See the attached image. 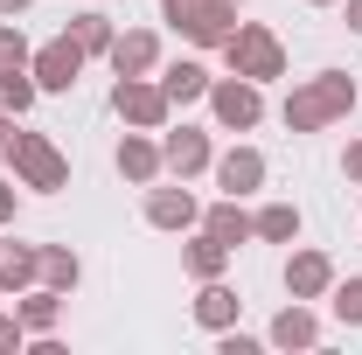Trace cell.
<instances>
[{
	"instance_id": "obj_1",
	"label": "cell",
	"mask_w": 362,
	"mask_h": 355,
	"mask_svg": "<svg viewBox=\"0 0 362 355\" xmlns=\"http://www.w3.org/2000/svg\"><path fill=\"white\" fill-rule=\"evenodd\" d=\"M349 112H356V77L349 70H314V77H300V84L286 91V105H279L286 133H327Z\"/></svg>"
},
{
	"instance_id": "obj_2",
	"label": "cell",
	"mask_w": 362,
	"mask_h": 355,
	"mask_svg": "<svg viewBox=\"0 0 362 355\" xmlns=\"http://www.w3.org/2000/svg\"><path fill=\"white\" fill-rule=\"evenodd\" d=\"M223 63L237 77H251V84H272V77H286V42H279V28L265 21H237L223 42Z\"/></svg>"
},
{
	"instance_id": "obj_3",
	"label": "cell",
	"mask_w": 362,
	"mask_h": 355,
	"mask_svg": "<svg viewBox=\"0 0 362 355\" xmlns=\"http://www.w3.org/2000/svg\"><path fill=\"white\" fill-rule=\"evenodd\" d=\"M14 181L21 188H35V195H56V188H70V161H63V146L49 133H21L14 139Z\"/></svg>"
},
{
	"instance_id": "obj_4",
	"label": "cell",
	"mask_w": 362,
	"mask_h": 355,
	"mask_svg": "<svg viewBox=\"0 0 362 355\" xmlns=\"http://www.w3.org/2000/svg\"><path fill=\"white\" fill-rule=\"evenodd\" d=\"M112 112H119L133 133H160V126L175 119V105H168L160 77H119V84H112Z\"/></svg>"
},
{
	"instance_id": "obj_5",
	"label": "cell",
	"mask_w": 362,
	"mask_h": 355,
	"mask_svg": "<svg viewBox=\"0 0 362 355\" xmlns=\"http://www.w3.org/2000/svg\"><path fill=\"white\" fill-rule=\"evenodd\" d=\"M209 112H216V126L223 133H251L258 119H265V84H251V77H216L209 84Z\"/></svg>"
},
{
	"instance_id": "obj_6",
	"label": "cell",
	"mask_w": 362,
	"mask_h": 355,
	"mask_svg": "<svg viewBox=\"0 0 362 355\" xmlns=\"http://www.w3.org/2000/svg\"><path fill=\"white\" fill-rule=\"evenodd\" d=\"M168 21H175L195 49H223L230 28H237V7H223V0H175V7H168Z\"/></svg>"
},
{
	"instance_id": "obj_7",
	"label": "cell",
	"mask_w": 362,
	"mask_h": 355,
	"mask_svg": "<svg viewBox=\"0 0 362 355\" xmlns=\"http://www.w3.org/2000/svg\"><path fill=\"white\" fill-rule=\"evenodd\" d=\"M146 223H153V230H168V237H188V230L202 223V202L188 195V181L160 175L153 188H146Z\"/></svg>"
},
{
	"instance_id": "obj_8",
	"label": "cell",
	"mask_w": 362,
	"mask_h": 355,
	"mask_svg": "<svg viewBox=\"0 0 362 355\" xmlns=\"http://www.w3.org/2000/svg\"><path fill=\"white\" fill-rule=\"evenodd\" d=\"M209 161H216V146H209V133L202 126H160V168L175 181H195V175H209Z\"/></svg>"
},
{
	"instance_id": "obj_9",
	"label": "cell",
	"mask_w": 362,
	"mask_h": 355,
	"mask_svg": "<svg viewBox=\"0 0 362 355\" xmlns=\"http://www.w3.org/2000/svg\"><path fill=\"white\" fill-rule=\"evenodd\" d=\"M84 49L70 42V35H56V42H42L35 49V56H28V77H35V84L42 91H77V77H84Z\"/></svg>"
},
{
	"instance_id": "obj_10",
	"label": "cell",
	"mask_w": 362,
	"mask_h": 355,
	"mask_svg": "<svg viewBox=\"0 0 362 355\" xmlns=\"http://www.w3.org/2000/svg\"><path fill=\"white\" fill-rule=\"evenodd\" d=\"M209 175H216V188H223V195H237V202H244V195H258V188H265V153H258V146H230V153H216V161H209Z\"/></svg>"
},
{
	"instance_id": "obj_11",
	"label": "cell",
	"mask_w": 362,
	"mask_h": 355,
	"mask_svg": "<svg viewBox=\"0 0 362 355\" xmlns=\"http://www.w3.org/2000/svg\"><path fill=\"white\" fill-rule=\"evenodd\" d=\"M105 63H112V77H153L160 70V35L153 28H119Z\"/></svg>"
},
{
	"instance_id": "obj_12",
	"label": "cell",
	"mask_w": 362,
	"mask_h": 355,
	"mask_svg": "<svg viewBox=\"0 0 362 355\" xmlns=\"http://www.w3.org/2000/svg\"><path fill=\"white\" fill-rule=\"evenodd\" d=\"M112 168H119V181H133V188H153V181L168 175V168H160V139H153V133H133V126H126L119 153H112Z\"/></svg>"
},
{
	"instance_id": "obj_13",
	"label": "cell",
	"mask_w": 362,
	"mask_h": 355,
	"mask_svg": "<svg viewBox=\"0 0 362 355\" xmlns=\"http://www.w3.org/2000/svg\"><path fill=\"white\" fill-rule=\"evenodd\" d=\"M327 286H334V258L327 251H293L286 258V300H327Z\"/></svg>"
},
{
	"instance_id": "obj_14",
	"label": "cell",
	"mask_w": 362,
	"mask_h": 355,
	"mask_svg": "<svg viewBox=\"0 0 362 355\" xmlns=\"http://www.w3.org/2000/svg\"><path fill=\"white\" fill-rule=\"evenodd\" d=\"M230 258H237V251H230L223 237H209L202 223H195V230H188V244H181V272H188L195 286H202V279H223Z\"/></svg>"
},
{
	"instance_id": "obj_15",
	"label": "cell",
	"mask_w": 362,
	"mask_h": 355,
	"mask_svg": "<svg viewBox=\"0 0 362 355\" xmlns=\"http://www.w3.org/2000/svg\"><path fill=\"white\" fill-rule=\"evenodd\" d=\"M265 342H272V349H320V320H314V307H307V300H286V307L272 313Z\"/></svg>"
},
{
	"instance_id": "obj_16",
	"label": "cell",
	"mask_w": 362,
	"mask_h": 355,
	"mask_svg": "<svg viewBox=\"0 0 362 355\" xmlns=\"http://www.w3.org/2000/svg\"><path fill=\"white\" fill-rule=\"evenodd\" d=\"M153 77H160V91H168V105H202V98H209V84H216L195 56H175V63L160 56V70H153Z\"/></svg>"
},
{
	"instance_id": "obj_17",
	"label": "cell",
	"mask_w": 362,
	"mask_h": 355,
	"mask_svg": "<svg viewBox=\"0 0 362 355\" xmlns=\"http://www.w3.org/2000/svg\"><path fill=\"white\" fill-rule=\"evenodd\" d=\"M63 300H70V293H56V286H28V293H14V313H21L28 342H35V334H56V327H63Z\"/></svg>"
},
{
	"instance_id": "obj_18",
	"label": "cell",
	"mask_w": 362,
	"mask_h": 355,
	"mask_svg": "<svg viewBox=\"0 0 362 355\" xmlns=\"http://www.w3.org/2000/svg\"><path fill=\"white\" fill-rule=\"evenodd\" d=\"M195 327H209V334H223V327H237V313H244V300H237V286H223V279H202V293H195Z\"/></svg>"
},
{
	"instance_id": "obj_19",
	"label": "cell",
	"mask_w": 362,
	"mask_h": 355,
	"mask_svg": "<svg viewBox=\"0 0 362 355\" xmlns=\"http://www.w3.org/2000/svg\"><path fill=\"white\" fill-rule=\"evenodd\" d=\"M202 230H209V237H223L230 251H237V244H251V209H244L237 195H216V202L202 209Z\"/></svg>"
},
{
	"instance_id": "obj_20",
	"label": "cell",
	"mask_w": 362,
	"mask_h": 355,
	"mask_svg": "<svg viewBox=\"0 0 362 355\" xmlns=\"http://www.w3.org/2000/svg\"><path fill=\"white\" fill-rule=\"evenodd\" d=\"M300 202H265V209H251V237L258 244H300Z\"/></svg>"
},
{
	"instance_id": "obj_21",
	"label": "cell",
	"mask_w": 362,
	"mask_h": 355,
	"mask_svg": "<svg viewBox=\"0 0 362 355\" xmlns=\"http://www.w3.org/2000/svg\"><path fill=\"white\" fill-rule=\"evenodd\" d=\"M42 279V244H0V293H28Z\"/></svg>"
},
{
	"instance_id": "obj_22",
	"label": "cell",
	"mask_w": 362,
	"mask_h": 355,
	"mask_svg": "<svg viewBox=\"0 0 362 355\" xmlns=\"http://www.w3.org/2000/svg\"><path fill=\"white\" fill-rule=\"evenodd\" d=\"M63 35L84 49V56H112V35H119V21H112L105 7H84V14H70V28H63Z\"/></svg>"
},
{
	"instance_id": "obj_23",
	"label": "cell",
	"mask_w": 362,
	"mask_h": 355,
	"mask_svg": "<svg viewBox=\"0 0 362 355\" xmlns=\"http://www.w3.org/2000/svg\"><path fill=\"white\" fill-rule=\"evenodd\" d=\"M77 279H84V258H77L70 244H42V279H35V286H56V293H77Z\"/></svg>"
},
{
	"instance_id": "obj_24",
	"label": "cell",
	"mask_w": 362,
	"mask_h": 355,
	"mask_svg": "<svg viewBox=\"0 0 362 355\" xmlns=\"http://www.w3.org/2000/svg\"><path fill=\"white\" fill-rule=\"evenodd\" d=\"M35 98H42V84H35L28 70H7V77H0V112L21 119V112H35Z\"/></svg>"
},
{
	"instance_id": "obj_25",
	"label": "cell",
	"mask_w": 362,
	"mask_h": 355,
	"mask_svg": "<svg viewBox=\"0 0 362 355\" xmlns=\"http://www.w3.org/2000/svg\"><path fill=\"white\" fill-rule=\"evenodd\" d=\"M327 307H334L341 327H362V279H334L327 286Z\"/></svg>"
},
{
	"instance_id": "obj_26",
	"label": "cell",
	"mask_w": 362,
	"mask_h": 355,
	"mask_svg": "<svg viewBox=\"0 0 362 355\" xmlns=\"http://www.w3.org/2000/svg\"><path fill=\"white\" fill-rule=\"evenodd\" d=\"M28 56H35V42L21 35V21H0V77L7 70H28Z\"/></svg>"
},
{
	"instance_id": "obj_27",
	"label": "cell",
	"mask_w": 362,
	"mask_h": 355,
	"mask_svg": "<svg viewBox=\"0 0 362 355\" xmlns=\"http://www.w3.org/2000/svg\"><path fill=\"white\" fill-rule=\"evenodd\" d=\"M258 349H265V342L244 334V327H223V334H216V355H258Z\"/></svg>"
},
{
	"instance_id": "obj_28",
	"label": "cell",
	"mask_w": 362,
	"mask_h": 355,
	"mask_svg": "<svg viewBox=\"0 0 362 355\" xmlns=\"http://www.w3.org/2000/svg\"><path fill=\"white\" fill-rule=\"evenodd\" d=\"M28 349V327H21V313H0V355H21Z\"/></svg>"
},
{
	"instance_id": "obj_29",
	"label": "cell",
	"mask_w": 362,
	"mask_h": 355,
	"mask_svg": "<svg viewBox=\"0 0 362 355\" xmlns=\"http://www.w3.org/2000/svg\"><path fill=\"white\" fill-rule=\"evenodd\" d=\"M14 216H21V181H7V175H0V230H7Z\"/></svg>"
},
{
	"instance_id": "obj_30",
	"label": "cell",
	"mask_w": 362,
	"mask_h": 355,
	"mask_svg": "<svg viewBox=\"0 0 362 355\" xmlns=\"http://www.w3.org/2000/svg\"><path fill=\"white\" fill-rule=\"evenodd\" d=\"M14 139H21V126H14V112H0V168L14 161Z\"/></svg>"
},
{
	"instance_id": "obj_31",
	"label": "cell",
	"mask_w": 362,
	"mask_h": 355,
	"mask_svg": "<svg viewBox=\"0 0 362 355\" xmlns=\"http://www.w3.org/2000/svg\"><path fill=\"white\" fill-rule=\"evenodd\" d=\"M341 175L362 188V139H349V153H341Z\"/></svg>"
},
{
	"instance_id": "obj_32",
	"label": "cell",
	"mask_w": 362,
	"mask_h": 355,
	"mask_svg": "<svg viewBox=\"0 0 362 355\" xmlns=\"http://www.w3.org/2000/svg\"><path fill=\"white\" fill-rule=\"evenodd\" d=\"M341 21H349V35H362V0H341Z\"/></svg>"
},
{
	"instance_id": "obj_33",
	"label": "cell",
	"mask_w": 362,
	"mask_h": 355,
	"mask_svg": "<svg viewBox=\"0 0 362 355\" xmlns=\"http://www.w3.org/2000/svg\"><path fill=\"white\" fill-rule=\"evenodd\" d=\"M28 7H35V0H0V14H7V21H21Z\"/></svg>"
},
{
	"instance_id": "obj_34",
	"label": "cell",
	"mask_w": 362,
	"mask_h": 355,
	"mask_svg": "<svg viewBox=\"0 0 362 355\" xmlns=\"http://www.w3.org/2000/svg\"><path fill=\"white\" fill-rule=\"evenodd\" d=\"M307 7H341V0H307Z\"/></svg>"
},
{
	"instance_id": "obj_35",
	"label": "cell",
	"mask_w": 362,
	"mask_h": 355,
	"mask_svg": "<svg viewBox=\"0 0 362 355\" xmlns=\"http://www.w3.org/2000/svg\"><path fill=\"white\" fill-rule=\"evenodd\" d=\"M223 7H244V0H223Z\"/></svg>"
}]
</instances>
